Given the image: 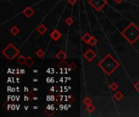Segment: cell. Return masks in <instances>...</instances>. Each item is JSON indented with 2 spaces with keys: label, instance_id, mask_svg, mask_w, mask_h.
<instances>
[{
  "label": "cell",
  "instance_id": "6da1fadb",
  "mask_svg": "<svg viewBox=\"0 0 139 117\" xmlns=\"http://www.w3.org/2000/svg\"><path fill=\"white\" fill-rule=\"evenodd\" d=\"M98 67L101 68L108 76H111V75L120 67V64L118 61H116L115 60V58L113 57L112 54H106L102 60H100V62L98 63Z\"/></svg>",
  "mask_w": 139,
  "mask_h": 117
},
{
  "label": "cell",
  "instance_id": "7a4b0ae2",
  "mask_svg": "<svg viewBox=\"0 0 139 117\" xmlns=\"http://www.w3.org/2000/svg\"><path fill=\"white\" fill-rule=\"evenodd\" d=\"M121 35L130 44H134L139 39V28L134 23L132 22L122 31Z\"/></svg>",
  "mask_w": 139,
  "mask_h": 117
},
{
  "label": "cell",
  "instance_id": "3957f363",
  "mask_svg": "<svg viewBox=\"0 0 139 117\" xmlns=\"http://www.w3.org/2000/svg\"><path fill=\"white\" fill-rule=\"evenodd\" d=\"M2 54L9 60H12L20 54V50L15 46L12 43H9L4 50H2Z\"/></svg>",
  "mask_w": 139,
  "mask_h": 117
},
{
  "label": "cell",
  "instance_id": "277c9868",
  "mask_svg": "<svg viewBox=\"0 0 139 117\" xmlns=\"http://www.w3.org/2000/svg\"><path fill=\"white\" fill-rule=\"evenodd\" d=\"M89 3L96 11L99 12L108 4V2H106V0H90Z\"/></svg>",
  "mask_w": 139,
  "mask_h": 117
},
{
  "label": "cell",
  "instance_id": "5b68a950",
  "mask_svg": "<svg viewBox=\"0 0 139 117\" xmlns=\"http://www.w3.org/2000/svg\"><path fill=\"white\" fill-rule=\"evenodd\" d=\"M83 56L87 61L91 62V61H93L94 58L96 57V54L94 51L91 50V49H89L88 50H86L85 53H84Z\"/></svg>",
  "mask_w": 139,
  "mask_h": 117
},
{
  "label": "cell",
  "instance_id": "8992f818",
  "mask_svg": "<svg viewBox=\"0 0 139 117\" xmlns=\"http://www.w3.org/2000/svg\"><path fill=\"white\" fill-rule=\"evenodd\" d=\"M50 38L53 39L54 41H58L59 39L61 38V36H62V34H61V32L58 30V29H54V30L51 32L50 34Z\"/></svg>",
  "mask_w": 139,
  "mask_h": 117
},
{
  "label": "cell",
  "instance_id": "52a82bcc",
  "mask_svg": "<svg viewBox=\"0 0 139 117\" xmlns=\"http://www.w3.org/2000/svg\"><path fill=\"white\" fill-rule=\"evenodd\" d=\"M34 12L31 6H27V8L23 11V14L26 16L27 18H30L31 16L34 15Z\"/></svg>",
  "mask_w": 139,
  "mask_h": 117
},
{
  "label": "cell",
  "instance_id": "ba28073f",
  "mask_svg": "<svg viewBox=\"0 0 139 117\" xmlns=\"http://www.w3.org/2000/svg\"><path fill=\"white\" fill-rule=\"evenodd\" d=\"M56 58H57V60H65L67 58V54L65 53V51L60 50V51H59L56 54Z\"/></svg>",
  "mask_w": 139,
  "mask_h": 117
},
{
  "label": "cell",
  "instance_id": "9c48e42d",
  "mask_svg": "<svg viewBox=\"0 0 139 117\" xmlns=\"http://www.w3.org/2000/svg\"><path fill=\"white\" fill-rule=\"evenodd\" d=\"M91 38H92V36H90V34H89V32H86V34L82 36V41L85 42V43L89 44V42L90 41V39H91Z\"/></svg>",
  "mask_w": 139,
  "mask_h": 117
},
{
  "label": "cell",
  "instance_id": "30bf717a",
  "mask_svg": "<svg viewBox=\"0 0 139 117\" xmlns=\"http://www.w3.org/2000/svg\"><path fill=\"white\" fill-rule=\"evenodd\" d=\"M37 30H38V32H39L40 34H44L45 32H46L47 31V28H46L44 24H40V25L38 27Z\"/></svg>",
  "mask_w": 139,
  "mask_h": 117
},
{
  "label": "cell",
  "instance_id": "8fae6325",
  "mask_svg": "<svg viewBox=\"0 0 139 117\" xmlns=\"http://www.w3.org/2000/svg\"><path fill=\"white\" fill-rule=\"evenodd\" d=\"M10 31H11V34L13 36H16L19 34V32H20V29H19V28L17 27V26L14 25L13 27H12Z\"/></svg>",
  "mask_w": 139,
  "mask_h": 117
},
{
  "label": "cell",
  "instance_id": "7c38bea8",
  "mask_svg": "<svg viewBox=\"0 0 139 117\" xmlns=\"http://www.w3.org/2000/svg\"><path fill=\"white\" fill-rule=\"evenodd\" d=\"M25 64L28 68H30L31 66H33L34 64V61L33 60V58L31 57H28L26 58V61H25Z\"/></svg>",
  "mask_w": 139,
  "mask_h": 117
},
{
  "label": "cell",
  "instance_id": "4fadbf2b",
  "mask_svg": "<svg viewBox=\"0 0 139 117\" xmlns=\"http://www.w3.org/2000/svg\"><path fill=\"white\" fill-rule=\"evenodd\" d=\"M124 95H123V94L121 92H120V91H117L115 94H114V98L116 100V101H120Z\"/></svg>",
  "mask_w": 139,
  "mask_h": 117
},
{
  "label": "cell",
  "instance_id": "5bb4252c",
  "mask_svg": "<svg viewBox=\"0 0 139 117\" xmlns=\"http://www.w3.org/2000/svg\"><path fill=\"white\" fill-rule=\"evenodd\" d=\"M16 61H17V63H19L20 64H25V61H26V58L20 54V56L17 58Z\"/></svg>",
  "mask_w": 139,
  "mask_h": 117
},
{
  "label": "cell",
  "instance_id": "9a60e30c",
  "mask_svg": "<svg viewBox=\"0 0 139 117\" xmlns=\"http://www.w3.org/2000/svg\"><path fill=\"white\" fill-rule=\"evenodd\" d=\"M58 66H59L60 68H66L68 67H69V65H68V64L65 60H61V62L59 64V65H58Z\"/></svg>",
  "mask_w": 139,
  "mask_h": 117
},
{
  "label": "cell",
  "instance_id": "2e32d148",
  "mask_svg": "<svg viewBox=\"0 0 139 117\" xmlns=\"http://www.w3.org/2000/svg\"><path fill=\"white\" fill-rule=\"evenodd\" d=\"M86 110H87V112H88L89 113H92L94 112V110H95V106L93 105V104H90V105L87 106L86 107Z\"/></svg>",
  "mask_w": 139,
  "mask_h": 117
},
{
  "label": "cell",
  "instance_id": "e0dca14e",
  "mask_svg": "<svg viewBox=\"0 0 139 117\" xmlns=\"http://www.w3.org/2000/svg\"><path fill=\"white\" fill-rule=\"evenodd\" d=\"M118 87H119V86H118V84L116 83V82H112V83L109 86V88H110V89H111L112 90H113V91H115V90H117Z\"/></svg>",
  "mask_w": 139,
  "mask_h": 117
},
{
  "label": "cell",
  "instance_id": "ac0fdd59",
  "mask_svg": "<svg viewBox=\"0 0 139 117\" xmlns=\"http://www.w3.org/2000/svg\"><path fill=\"white\" fill-rule=\"evenodd\" d=\"M97 42H98V40H97L94 37H92L91 39H90V42H89V45L91 46H95L97 44Z\"/></svg>",
  "mask_w": 139,
  "mask_h": 117
},
{
  "label": "cell",
  "instance_id": "d6986e66",
  "mask_svg": "<svg viewBox=\"0 0 139 117\" xmlns=\"http://www.w3.org/2000/svg\"><path fill=\"white\" fill-rule=\"evenodd\" d=\"M44 54H45L44 51L42 50V49H39V50H38L37 52H36V55H37L38 57H39V58H42L44 56Z\"/></svg>",
  "mask_w": 139,
  "mask_h": 117
},
{
  "label": "cell",
  "instance_id": "ffe728a7",
  "mask_svg": "<svg viewBox=\"0 0 139 117\" xmlns=\"http://www.w3.org/2000/svg\"><path fill=\"white\" fill-rule=\"evenodd\" d=\"M83 102H84V104H85V105L88 106V105H90V104L92 103V100H91V98H90L87 97V98H86L83 100Z\"/></svg>",
  "mask_w": 139,
  "mask_h": 117
},
{
  "label": "cell",
  "instance_id": "44dd1931",
  "mask_svg": "<svg viewBox=\"0 0 139 117\" xmlns=\"http://www.w3.org/2000/svg\"><path fill=\"white\" fill-rule=\"evenodd\" d=\"M65 23L68 25H71L73 24V19L72 17H68L65 20Z\"/></svg>",
  "mask_w": 139,
  "mask_h": 117
},
{
  "label": "cell",
  "instance_id": "7402d4cb",
  "mask_svg": "<svg viewBox=\"0 0 139 117\" xmlns=\"http://www.w3.org/2000/svg\"><path fill=\"white\" fill-rule=\"evenodd\" d=\"M134 88L138 92H139V81H138V82L134 84Z\"/></svg>",
  "mask_w": 139,
  "mask_h": 117
},
{
  "label": "cell",
  "instance_id": "603a6c76",
  "mask_svg": "<svg viewBox=\"0 0 139 117\" xmlns=\"http://www.w3.org/2000/svg\"><path fill=\"white\" fill-rule=\"evenodd\" d=\"M76 2V0H68V2H69L72 6H73L74 4H75Z\"/></svg>",
  "mask_w": 139,
  "mask_h": 117
},
{
  "label": "cell",
  "instance_id": "cb8c5ba5",
  "mask_svg": "<svg viewBox=\"0 0 139 117\" xmlns=\"http://www.w3.org/2000/svg\"><path fill=\"white\" fill-rule=\"evenodd\" d=\"M70 68H72V70H74V69H75V68H76V64H74V63H72V64H70Z\"/></svg>",
  "mask_w": 139,
  "mask_h": 117
},
{
  "label": "cell",
  "instance_id": "d4e9b609",
  "mask_svg": "<svg viewBox=\"0 0 139 117\" xmlns=\"http://www.w3.org/2000/svg\"><path fill=\"white\" fill-rule=\"evenodd\" d=\"M62 98H63L62 95H58V96L56 97V100H57V101H61V100H62Z\"/></svg>",
  "mask_w": 139,
  "mask_h": 117
},
{
  "label": "cell",
  "instance_id": "484cf974",
  "mask_svg": "<svg viewBox=\"0 0 139 117\" xmlns=\"http://www.w3.org/2000/svg\"><path fill=\"white\" fill-rule=\"evenodd\" d=\"M114 1H115L116 3H120V2L123 1V0H114Z\"/></svg>",
  "mask_w": 139,
  "mask_h": 117
},
{
  "label": "cell",
  "instance_id": "4316f807",
  "mask_svg": "<svg viewBox=\"0 0 139 117\" xmlns=\"http://www.w3.org/2000/svg\"><path fill=\"white\" fill-rule=\"evenodd\" d=\"M20 72H20L21 74H24V69H21Z\"/></svg>",
  "mask_w": 139,
  "mask_h": 117
},
{
  "label": "cell",
  "instance_id": "83f0119b",
  "mask_svg": "<svg viewBox=\"0 0 139 117\" xmlns=\"http://www.w3.org/2000/svg\"><path fill=\"white\" fill-rule=\"evenodd\" d=\"M24 90H25V91H27V92H28V88L25 87V88H24Z\"/></svg>",
  "mask_w": 139,
  "mask_h": 117
},
{
  "label": "cell",
  "instance_id": "f1b7e54d",
  "mask_svg": "<svg viewBox=\"0 0 139 117\" xmlns=\"http://www.w3.org/2000/svg\"><path fill=\"white\" fill-rule=\"evenodd\" d=\"M33 99H34V100H37V99H38V98H37V97H34Z\"/></svg>",
  "mask_w": 139,
  "mask_h": 117
},
{
  "label": "cell",
  "instance_id": "f546056e",
  "mask_svg": "<svg viewBox=\"0 0 139 117\" xmlns=\"http://www.w3.org/2000/svg\"><path fill=\"white\" fill-rule=\"evenodd\" d=\"M34 91H36V90H38V89H37V88H34Z\"/></svg>",
  "mask_w": 139,
  "mask_h": 117
},
{
  "label": "cell",
  "instance_id": "4dcf8cb0",
  "mask_svg": "<svg viewBox=\"0 0 139 117\" xmlns=\"http://www.w3.org/2000/svg\"><path fill=\"white\" fill-rule=\"evenodd\" d=\"M34 81H35V82H36V81H38V80L37 79H34Z\"/></svg>",
  "mask_w": 139,
  "mask_h": 117
}]
</instances>
